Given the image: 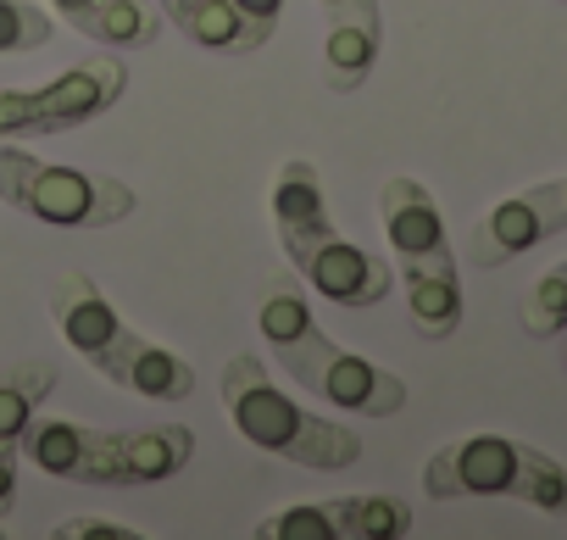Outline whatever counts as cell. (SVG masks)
I'll return each instance as SVG.
<instances>
[{
  "mask_svg": "<svg viewBox=\"0 0 567 540\" xmlns=\"http://www.w3.org/2000/svg\"><path fill=\"white\" fill-rule=\"evenodd\" d=\"M256 329L267 335L278 368L290 374L307 396L351 412V418H395L406 407V379H395L390 368L334 346L312 307H307V291L296 274H272L267 291H261V307H256Z\"/></svg>",
  "mask_w": 567,
  "mask_h": 540,
  "instance_id": "obj_1",
  "label": "cell"
},
{
  "mask_svg": "<svg viewBox=\"0 0 567 540\" xmlns=\"http://www.w3.org/2000/svg\"><path fill=\"white\" fill-rule=\"evenodd\" d=\"M272 234L296 274L334 307H379L395 291V267L379 251H362L357 240L334 228L323 179L307 156L278 162L272 173Z\"/></svg>",
  "mask_w": 567,
  "mask_h": 540,
  "instance_id": "obj_2",
  "label": "cell"
},
{
  "mask_svg": "<svg viewBox=\"0 0 567 540\" xmlns=\"http://www.w3.org/2000/svg\"><path fill=\"white\" fill-rule=\"evenodd\" d=\"M223 407H228L234 429L256 451L284 457L290 468L334 473V468H351L362 457V435L357 429L307 412L290 390H278V379L261 374V357H250V351L228 357V368H223Z\"/></svg>",
  "mask_w": 567,
  "mask_h": 540,
  "instance_id": "obj_3",
  "label": "cell"
},
{
  "mask_svg": "<svg viewBox=\"0 0 567 540\" xmlns=\"http://www.w3.org/2000/svg\"><path fill=\"white\" fill-rule=\"evenodd\" d=\"M429 501H462V496H512L534 512H567V468L523 440L506 435H467L429 457L423 468Z\"/></svg>",
  "mask_w": 567,
  "mask_h": 540,
  "instance_id": "obj_4",
  "label": "cell"
},
{
  "mask_svg": "<svg viewBox=\"0 0 567 540\" xmlns=\"http://www.w3.org/2000/svg\"><path fill=\"white\" fill-rule=\"evenodd\" d=\"M0 201L18 206L34 223H51V228H112V223L134 217V206H140V195L123 179L40 162L23 145H0Z\"/></svg>",
  "mask_w": 567,
  "mask_h": 540,
  "instance_id": "obj_5",
  "label": "cell"
},
{
  "mask_svg": "<svg viewBox=\"0 0 567 540\" xmlns=\"http://www.w3.org/2000/svg\"><path fill=\"white\" fill-rule=\"evenodd\" d=\"M128 90V68L117 57H90L51 79L45 90H0V140H45L95 123Z\"/></svg>",
  "mask_w": 567,
  "mask_h": 540,
  "instance_id": "obj_6",
  "label": "cell"
},
{
  "mask_svg": "<svg viewBox=\"0 0 567 540\" xmlns=\"http://www.w3.org/2000/svg\"><path fill=\"white\" fill-rule=\"evenodd\" d=\"M195 457V435L184 424H140V429H79L73 485H162Z\"/></svg>",
  "mask_w": 567,
  "mask_h": 540,
  "instance_id": "obj_7",
  "label": "cell"
},
{
  "mask_svg": "<svg viewBox=\"0 0 567 540\" xmlns=\"http://www.w3.org/2000/svg\"><path fill=\"white\" fill-rule=\"evenodd\" d=\"M550 234H567V179L517 190V195H506L501 206H489V212L473 223L462 256H467L473 267H501V262H512V256L545 245Z\"/></svg>",
  "mask_w": 567,
  "mask_h": 540,
  "instance_id": "obj_8",
  "label": "cell"
},
{
  "mask_svg": "<svg viewBox=\"0 0 567 540\" xmlns=\"http://www.w3.org/2000/svg\"><path fill=\"white\" fill-rule=\"evenodd\" d=\"M51 318H56L62 340H68L84 363H95L101 374H112L117 357H123V351L134 346V335H140V329H128V324L117 318V307L101 296V285H95L90 274H62V279L51 285Z\"/></svg>",
  "mask_w": 567,
  "mask_h": 540,
  "instance_id": "obj_9",
  "label": "cell"
},
{
  "mask_svg": "<svg viewBox=\"0 0 567 540\" xmlns=\"http://www.w3.org/2000/svg\"><path fill=\"white\" fill-rule=\"evenodd\" d=\"M379 217H384V240L395 245L401 267H451L456 262V251L445 240L440 201L417 179H390L379 190Z\"/></svg>",
  "mask_w": 567,
  "mask_h": 540,
  "instance_id": "obj_10",
  "label": "cell"
},
{
  "mask_svg": "<svg viewBox=\"0 0 567 540\" xmlns=\"http://www.w3.org/2000/svg\"><path fill=\"white\" fill-rule=\"evenodd\" d=\"M162 23H173L184 40L217 51V57H250L272 40V23L245 18L234 0H156Z\"/></svg>",
  "mask_w": 567,
  "mask_h": 540,
  "instance_id": "obj_11",
  "label": "cell"
},
{
  "mask_svg": "<svg viewBox=\"0 0 567 540\" xmlns=\"http://www.w3.org/2000/svg\"><path fill=\"white\" fill-rule=\"evenodd\" d=\"M51 12L68 29L101 45H117V51H145L162 34V12L145 7V0H51Z\"/></svg>",
  "mask_w": 567,
  "mask_h": 540,
  "instance_id": "obj_12",
  "label": "cell"
},
{
  "mask_svg": "<svg viewBox=\"0 0 567 540\" xmlns=\"http://www.w3.org/2000/svg\"><path fill=\"white\" fill-rule=\"evenodd\" d=\"M401 296H406V318L423 340H451L462 329L456 262L451 267H401Z\"/></svg>",
  "mask_w": 567,
  "mask_h": 540,
  "instance_id": "obj_13",
  "label": "cell"
},
{
  "mask_svg": "<svg viewBox=\"0 0 567 540\" xmlns=\"http://www.w3.org/2000/svg\"><path fill=\"white\" fill-rule=\"evenodd\" d=\"M106 379L145 396V401H184L195 390V368L184 357H173L167 346H156L151 335H134V346L117 357V368Z\"/></svg>",
  "mask_w": 567,
  "mask_h": 540,
  "instance_id": "obj_14",
  "label": "cell"
},
{
  "mask_svg": "<svg viewBox=\"0 0 567 540\" xmlns=\"http://www.w3.org/2000/svg\"><path fill=\"white\" fill-rule=\"evenodd\" d=\"M379 45H384V23H329L323 29V84L334 95L362 90L368 73L379 68Z\"/></svg>",
  "mask_w": 567,
  "mask_h": 540,
  "instance_id": "obj_15",
  "label": "cell"
},
{
  "mask_svg": "<svg viewBox=\"0 0 567 540\" xmlns=\"http://www.w3.org/2000/svg\"><path fill=\"white\" fill-rule=\"evenodd\" d=\"M351 507L357 496H340V501H296L272 518L256 523V540H357L351 534Z\"/></svg>",
  "mask_w": 567,
  "mask_h": 540,
  "instance_id": "obj_16",
  "label": "cell"
},
{
  "mask_svg": "<svg viewBox=\"0 0 567 540\" xmlns=\"http://www.w3.org/2000/svg\"><path fill=\"white\" fill-rule=\"evenodd\" d=\"M56 363H23V368H12L7 379H0V440H12L18 446V435L29 429V418L40 412V401L56 390Z\"/></svg>",
  "mask_w": 567,
  "mask_h": 540,
  "instance_id": "obj_17",
  "label": "cell"
},
{
  "mask_svg": "<svg viewBox=\"0 0 567 540\" xmlns=\"http://www.w3.org/2000/svg\"><path fill=\"white\" fill-rule=\"evenodd\" d=\"M517 318H523V335H534V340H550L567 329V262H556L550 274H539L528 285Z\"/></svg>",
  "mask_w": 567,
  "mask_h": 540,
  "instance_id": "obj_18",
  "label": "cell"
},
{
  "mask_svg": "<svg viewBox=\"0 0 567 540\" xmlns=\"http://www.w3.org/2000/svg\"><path fill=\"white\" fill-rule=\"evenodd\" d=\"M56 18L40 0H0V57H29L40 45H51Z\"/></svg>",
  "mask_w": 567,
  "mask_h": 540,
  "instance_id": "obj_19",
  "label": "cell"
},
{
  "mask_svg": "<svg viewBox=\"0 0 567 540\" xmlns=\"http://www.w3.org/2000/svg\"><path fill=\"white\" fill-rule=\"evenodd\" d=\"M406 529H412V507L401 496H357V507H351L357 540H401Z\"/></svg>",
  "mask_w": 567,
  "mask_h": 540,
  "instance_id": "obj_20",
  "label": "cell"
},
{
  "mask_svg": "<svg viewBox=\"0 0 567 540\" xmlns=\"http://www.w3.org/2000/svg\"><path fill=\"white\" fill-rule=\"evenodd\" d=\"M140 540V529L134 523H112V518H68V523H56V540Z\"/></svg>",
  "mask_w": 567,
  "mask_h": 540,
  "instance_id": "obj_21",
  "label": "cell"
},
{
  "mask_svg": "<svg viewBox=\"0 0 567 540\" xmlns=\"http://www.w3.org/2000/svg\"><path fill=\"white\" fill-rule=\"evenodd\" d=\"M323 23H379V0H312Z\"/></svg>",
  "mask_w": 567,
  "mask_h": 540,
  "instance_id": "obj_22",
  "label": "cell"
},
{
  "mask_svg": "<svg viewBox=\"0 0 567 540\" xmlns=\"http://www.w3.org/2000/svg\"><path fill=\"white\" fill-rule=\"evenodd\" d=\"M18 507V446L0 440V518Z\"/></svg>",
  "mask_w": 567,
  "mask_h": 540,
  "instance_id": "obj_23",
  "label": "cell"
},
{
  "mask_svg": "<svg viewBox=\"0 0 567 540\" xmlns=\"http://www.w3.org/2000/svg\"><path fill=\"white\" fill-rule=\"evenodd\" d=\"M234 7H239L245 18H256V23H272V29H278V12H284V0H234Z\"/></svg>",
  "mask_w": 567,
  "mask_h": 540,
  "instance_id": "obj_24",
  "label": "cell"
},
{
  "mask_svg": "<svg viewBox=\"0 0 567 540\" xmlns=\"http://www.w3.org/2000/svg\"><path fill=\"white\" fill-rule=\"evenodd\" d=\"M561 335H567V329H561ZM561 368H567V346H561Z\"/></svg>",
  "mask_w": 567,
  "mask_h": 540,
  "instance_id": "obj_25",
  "label": "cell"
},
{
  "mask_svg": "<svg viewBox=\"0 0 567 540\" xmlns=\"http://www.w3.org/2000/svg\"><path fill=\"white\" fill-rule=\"evenodd\" d=\"M561 7H567V0H561Z\"/></svg>",
  "mask_w": 567,
  "mask_h": 540,
  "instance_id": "obj_26",
  "label": "cell"
}]
</instances>
